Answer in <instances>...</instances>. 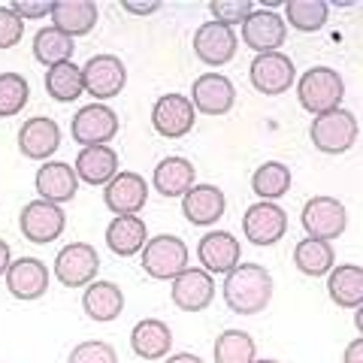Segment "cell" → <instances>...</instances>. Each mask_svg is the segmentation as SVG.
<instances>
[{
  "label": "cell",
  "instance_id": "484cf974",
  "mask_svg": "<svg viewBox=\"0 0 363 363\" xmlns=\"http://www.w3.org/2000/svg\"><path fill=\"white\" fill-rule=\"evenodd\" d=\"M73 173L79 179V185H106V182L118 173V152L112 145H88L79 149Z\"/></svg>",
  "mask_w": 363,
  "mask_h": 363
},
{
  "label": "cell",
  "instance_id": "2e32d148",
  "mask_svg": "<svg viewBox=\"0 0 363 363\" xmlns=\"http://www.w3.org/2000/svg\"><path fill=\"white\" fill-rule=\"evenodd\" d=\"M104 203L112 212V218L116 215H140L149 203V182L133 169H124V173L118 169L104 185Z\"/></svg>",
  "mask_w": 363,
  "mask_h": 363
},
{
  "label": "cell",
  "instance_id": "3957f363",
  "mask_svg": "<svg viewBox=\"0 0 363 363\" xmlns=\"http://www.w3.org/2000/svg\"><path fill=\"white\" fill-rule=\"evenodd\" d=\"M191 252L182 236L176 233H157V236H149L140 252V264H143V272L149 279H157V281H173L182 269H188L191 264Z\"/></svg>",
  "mask_w": 363,
  "mask_h": 363
},
{
  "label": "cell",
  "instance_id": "7bdbcfd3",
  "mask_svg": "<svg viewBox=\"0 0 363 363\" xmlns=\"http://www.w3.org/2000/svg\"><path fill=\"white\" fill-rule=\"evenodd\" d=\"M9 264H13V248H9V242H6V240H0V279L6 276Z\"/></svg>",
  "mask_w": 363,
  "mask_h": 363
},
{
  "label": "cell",
  "instance_id": "52a82bcc",
  "mask_svg": "<svg viewBox=\"0 0 363 363\" xmlns=\"http://www.w3.org/2000/svg\"><path fill=\"white\" fill-rule=\"evenodd\" d=\"M67 227V212L49 200H28L18 212V230L33 245H52Z\"/></svg>",
  "mask_w": 363,
  "mask_h": 363
},
{
  "label": "cell",
  "instance_id": "4316f807",
  "mask_svg": "<svg viewBox=\"0 0 363 363\" xmlns=\"http://www.w3.org/2000/svg\"><path fill=\"white\" fill-rule=\"evenodd\" d=\"M191 185H197V169L188 157L173 155V157H164V161L155 164V173H152V188L157 191L161 197H185V191Z\"/></svg>",
  "mask_w": 363,
  "mask_h": 363
},
{
  "label": "cell",
  "instance_id": "ab89813d",
  "mask_svg": "<svg viewBox=\"0 0 363 363\" xmlns=\"http://www.w3.org/2000/svg\"><path fill=\"white\" fill-rule=\"evenodd\" d=\"M9 9H13V13L21 21H28V18H45V16L52 13V0H13Z\"/></svg>",
  "mask_w": 363,
  "mask_h": 363
},
{
  "label": "cell",
  "instance_id": "d6986e66",
  "mask_svg": "<svg viewBox=\"0 0 363 363\" xmlns=\"http://www.w3.org/2000/svg\"><path fill=\"white\" fill-rule=\"evenodd\" d=\"M240 49V37L233 28H224L218 21H203L194 30V55L206 64V67H224L236 58Z\"/></svg>",
  "mask_w": 363,
  "mask_h": 363
},
{
  "label": "cell",
  "instance_id": "277c9868",
  "mask_svg": "<svg viewBox=\"0 0 363 363\" xmlns=\"http://www.w3.org/2000/svg\"><path fill=\"white\" fill-rule=\"evenodd\" d=\"M309 140L321 155H345L357 143V118L348 109H330L315 116L309 124Z\"/></svg>",
  "mask_w": 363,
  "mask_h": 363
},
{
  "label": "cell",
  "instance_id": "5b68a950",
  "mask_svg": "<svg viewBox=\"0 0 363 363\" xmlns=\"http://www.w3.org/2000/svg\"><path fill=\"white\" fill-rule=\"evenodd\" d=\"M300 224L306 236L312 240H324V242H333L345 233L348 227V212H345V203L336 200L330 194H318L309 197L303 203V212H300Z\"/></svg>",
  "mask_w": 363,
  "mask_h": 363
},
{
  "label": "cell",
  "instance_id": "cb8c5ba5",
  "mask_svg": "<svg viewBox=\"0 0 363 363\" xmlns=\"http://www.w3.org/2000/svg\"><path fill=\"white\" fill-rule=\"evenodd\" d=\"M130 348L143 360H161L173 354V330L161 318H143L130 330Z\"/></svg>",
  "mask_w": 363,
  "mask_h": 363
},
{
  "label": "cell",
  "instance_id": "ee69618b",
  "mask_svg": "<svg viewBox=\"0 0 363 363\" xmlns=\"http://www.w3.org/2000/svg\"><path fill=\"white\" fill-rule=\"evenodd\" d=\"M164 363H203V357L191 354V351H179V354H167Z\"/></svg>",
  "mask_w": 363,
  "mask_h": 363
},
{
  "label": "cell",
  "instance_id": "9a60e30c",
  "mask_svg": "<svg viewBox=\"0 0 363 363\" xmlns=\"http://www.w3.org/2000/svg\"><path fill=\"white\" fill-rule=\"evenodd\" d=\"M197 124V112L191 106V100L185 94H164L155 100L152 106V128L157 136H164V140H182V136H188L194 130Z\"/></svg>",
  "mask_w": 363,
  "mask_h": 363
},
{
  "label": "cell",
  "instance_id": "d4e9b609",
  "mask_svg": "<svg viewBox=\"0 0 363 363\" xmlns=\"http://www.w3.org/2000/svg\"><path fill=\"white\" fill-rule=\"evenodd\" d=\"M82 312L97 324H112L124 312V291L116 281L94 279L88 288H82Z\"/></svg>",
  "mask_w": 363,
  "mask_h": 363
},
{
  "label": "cell",
  "instance_id": "e0dca14e",
  "mask_svg": "<svg viewBox=\"0 0 363 363\" xmlns=\"http://www.w3.org/2000/svg\"><path fill=\"white\" fill-rule=\"evenodd\" d=\"M169 300L179 312H203L215 300V279L200 267H188L169 281Z\"/></svg>",
  "mask_w": 363,
  "mask_h": 363
},
{
  "label": "cell",
  "instance_id": "f6af8a7d",
  "mask_svg": "<svg viewBox=\"0 0 363 363\" xmlns=\"http://www.w3.org/2000/svg\"><path fill=\"white\" fill-rule=\"evenodd\" d=\"M354 327H357V330L363 327V315H360V309H357V315H354Z\"/></svg>",
  "mask_w": 363,
  "mask_h": 363
},
{
  "label": "cell",
  "instance_id": "8fae6325",
  "mask_svg": "<svg viewBox=\"0 0 363 363\" xmlns=\"http://www.w3.org/2000/svg\"><path fill=\"white\" fill-rule=\"evenodd\" d=\"M242 233H245V240L257 248L276 245L285 240V233H288V212L281 209L279 203L257 200L242 215Z\"/></svg>",
  "mask_w": 363,
  "mask_h": 363
},
{
  "label": "cell",
  "instance_id": "b9f144b4",
  "mask_svg": "<svg viewBox=\"0 0 363 363\" xmlns=\"http://www.w3.org/2000/svg\"><path fill=\"white\" fill-rule=\"evenodd\" d=\"M342 363H363V339H351L348 348L342 351Z\"/></svg>",
  "mask_w": 363,
  "mask_h": 363
},
{
  "label": "cell",
  "instance_id": "bcb514c9",
  "mask_svg": "<svg viewBox=\"0 0 363 363\" xmlns=\"http://www.w3.org/2000/svg\"><path fill=\"white\" fill-rule=\"evenodd\" d=\"M255 363H281V360H272V357H255Z\"/></svg>",
  "mask_w": 363,
  "mask_h": 363
},
{
  "label": "cell",
  "instance_id": "7a4b0ae2",
  "mask_svg": "<svg viewBox=\"0 0 363 363\" xmlns=\"http://www.w3.org/2000/svg\"><path fill=\"white\" fill-rule=\"evenodd\" d=\"M297 100L309 116H324L330 109L342 106L345 97V79L342 73H336L333 67H312L303 76H297Z\"/></svg>",
  "mask_w": 363,
  "mask_h": 363
},
{
  "label": "cell",
  "instance_id": "4fadbf2b",
  "mask_svg": "<svg viewBox=\"0 0 363 363\" xmlns=\"http://www.w3.org/2000/svg\"><path fill=\"white\" fill-rule=\"evenodd\" d=\"M197 264L209 276H227L230 269L242 264V245L233 233L227 230H209L197 242Z\"/></svg>",
  "mask_w": 363,
  "mask_h": 363
},
{
  "label": "cell",
  "instance_id": "ba28073f",
  "mask_svg": "<svg viewBox=\"0 0 363 363\" xmlns=\"http://www.w3.org/2000/svg\"><path fill=\"white\" fill-rule=\"evenodd\" d=\"M248 79H252V88L257 94L279 97L285 91H291L294 82H297V64L285 52L255 55L252 64H248Z\"/></svg>",
  "mask_w": 363,
  "mask_h": 363
},
{
  "label": "cell",
  "instance_id": "d6a6232c",
  "mask_svg": "<svg viewBox=\"0 0 363 363\" xmlns=\"http://www.w3.org/2000/svg\"><path fill=\"white\" fill-rule=\"evenodd\" d=\"M281 18H285V25L294 30L315 33L327 25L330 6H327L324 0H288V4H281Z\"/></svg>",
  "mask_w": 363,
  "mask_h": 363
},
{
  "label": "cell",
  "instance_id": "836d02e7",
  "mask_svg": "<svg viewBox=\"0 0 363 363\" xmlns=\"http://www.w3.org/2000/svg\"><path fill=\"white\" fill-rule=\"evenodd\" d=\"M73 52H76V40L64 37V33L55 30L52 25L33 33V58H37V64H43L45 70L55 64L73 61Z\"/></svg>",
  "mask_w": 363,
  "mask_h": 363
},
{
  "label": "cell",
  "instance_id": "7402d4cb",
  "mask_svg": "<svg viewBox=\"0 0 363 363\" xmlns=\"http://www.w3.org/2000/svg\"><path fill=\"white\" fill-rule=\"evenodd\" d=\"M52 28L61 30L64 37H88L97 28L100 18V6L94 0H52Z\"/></svg>",
  "mask_w": 363,
  "mask_h": 363
},
{
  "label": "cell",
  "instance_id": "83f0119b",
  "mask_svg": "<svg viewBox=\"0 0 363 363\" xmlns=\"http://www.w3.org/2000/svg\"><path fill=\"white\" fill-rule=\"evenodd\" d=\"M145 240H149V227L140 215H116L106 224V248L118 257L140 255Z\"/></svg>",
  "mask_w": 363,
  "mask_h": 363
},
{
  "label": "cell",
  "instance_id": "ffe728a7",
  "mask_svg": "<svg viewBox=\"0 0 363 363\" xmlns=\"http://www.w3.org/2000/svg\"><path fill=\"white\" fill-rule=\"evenodd\" d=\"M18 152L28 161H52L55 152L61 149V128L49 116H33L18 128Z\"/></svg>",
  "mask_w": 363,
  "mask_h": 363
},
{
  "label": "cell",
  "instance_id": "e575fe53",
  "mask_svg": "<svg viewBox=\"0 0 363 363\" xmlns=\"http://www.w3.org/2000/svg\"><path fill=\"white\" fill-rule=\"evenodd\" d=\"M215 363H255L257 342L245 330H221L212 342Z\"/></svg>",
  "mask_w": 363,
  "mask_h": 363
},
{
  "label": "cell",
  "instance_id": "603a6c76",
  "mask_svg": "<svg viewBox=\"0 0 363 363\" xmlns=\"http://www.w3.org/2000/svg\"><path fill=\"white\" fill-rule=\"evenodd\" d=\"M33 188H37L40 200H49L55 206L70 203L79 191V179L73 173V164L67 161H45L40 164L37 176H33Z\"/></svg>",
  "mask_w": 363,
  "mask_h": 363
},
{
  "label": "cell",
  "instance_id": "6da1fadb",
  "mask_svg": "<svg viewBox=\"0 0 363 363\" xmlns=\"http://www.w3.org/2000/svg\"><path fill=\"white\" fill-rule=\"evenodd\" d=\"M221 294L233 315H260L272 300V276L260 264H240L224 276Z\"/></svg>",
  "mask_w": 363,
  "mask_h": 363
},
{
  "label": "cell",
  "instance_id": "5bb4252c",
  "mask_svg": "<svg viewBox=\"0 0 363 363\" xmlns=\"http://www.w3.org/2000/svg\"><path fill=\"white\" fill-rule=\"evenodd\" d=\"M188 100L200 116H227L236 104V88L224 73L209 70V73H200L194 79Z\"/></svg>",
  "mask_w": 363,
  "mask_h": 363
},
{
  "label": "cell",
  "instance_id": "8992f818",
  "mask_svg": "<svg viewBox=\"0 0 363 363\" xmlns=\"http://www.w3.org/2000/svg\"><path fill=\"white\" fill-rule=\"evenodd\" d=\"M82 85L85 94L94 97V104H106L128 85V67L118 55H94L82 64Z\"/></svg>",
  "mask_w": 363,
  "mask_h": 363
},
{
  "label": "cell",
  "instance_id": "44dd1931",
  "mask_svg": "<svg viewBox=\"0 0 363 363\" xmlns=\"http://www.w3.org/2000/svg\"><path fill=\"white\" fill-rule=\"evenodd\" d=\"M227 212V197L218 185H206V182H197L185 191L182 197V215H185L188 224L194 227H212L224 218Z\"/></svg>",
  "mask_w": 363,
  "mask_h": 363
},
{
  "label": "cell",
  "instance_id": "f1b7e54d",
  "mask_svg": "<svg viewBox=\"0 0 363 363\" xmlns=\"http://www.w3.org/2000/svg\"><path fill=\"white\" fill-rule=\"evenodd\" d=\"M327 294L339 309L363 306V269L357 264H339L327 272Z\"/></svg>",
  "mask_w": 363,
  "mask_h": 363
},
{
  "label": "cell",
  "instance_id": "f35d334b",
  "mask_svg": "<svg viewBox=\"0 0 363 363\" xmlns=\"http://www.w3.org/2000/svg\"><path fill=\"white\" fill-rule=\"evenodd\" d=\"M25 40V21H21L13 9L0 6V49H16Z\"/></svg>",
  "mask_w": 363,
  "mask_h": 363
},
{
  "label": "cell",
  "instance_id": "1f68e13d",
  "mask_svg": "<svg viewBox=\"0 0 363 363\" xmlns=\"http://www.w3.org/2000/svg\"><path fill=\"white\" fill-rule=\"evenodd\" d=\"M291 182H294V173H291L288 164L267 161V164H260L252 173V191L257 194V200L276 203V200H281L291 191Z\"/></svg>",
  "mask_w": 363,
  "mask_h": 363
},
{
  "label": "cell",
  "instance_id": "8d00e7d4",
  "mask_svg": "<svg viewBox=\"0 0 363 363\" xmlns=\"http://www.w3.org/2000/svg\"><path fill=\"white\" fill-rule=\"evenodd\" d=\"M255 9L252 0H209V21H218L224 28L242 25L245 16Z\"/></svg>",
  "mask_w": 363,
  "mask_h": 363
},
{
  "label": "cell",
  "instance_id": "ac0fdd59",
  "mask_svg": "<svg viewBox=\"0 0 363 363\" xmlns=\"http://www.w3.org/2000/svg\"><path fill=\"white\" fill-rule=\"evenodd\" d=\"M4 281H6V291L13 294L16 300L30 303V300L45 297L49 281H52V269L45 267L40 257H13Z\"/></svg>",
  "mask_w": 363,
  "mask_h": 363
},
{
  "label": "cell",
  "instance_id": "7c38bea8",
  "mask_svg": "<svg viewBox=\"0 0 363 363\" xmlns=\"http://www.w3.org/2000/svg\"><path fill=\"white\" fill-rule=\"evenodd\" d=\"M73 140L88 149V145H109L118 133V116L106 104H88L73 116L70 121Z\"/></svg>",
  "mask_w": 363,
  "mask_h": 363
},
{
  "label": "cell",
  "instance_id": "d590c367",
  "mask_svg": "<svg viewBox=\"0 0 363 363\" xmlns=\"http://www.w3.org/2000/svg\"><path fill=\"white\" fill-rule=\"evenodd\" d=\"M30 100V85L21 73H0V118H13L25 112Z\"/></svg>",
  "mask_w": 363,
  "mask_h": 363
},
{
  "label": "cell",
  "instance_id": "30bf717a",
  "mask_svg": "<svg viewBox=\"0 0 363 363\" xmlns=\"http://www.w3.org/2000/svg\"><path fill=\"white\" fill-rule=\"evenodd\" d=\"M240 40L252 49L255 55H267V52H281V45L288 40V25L281 13L276 9H252V13L245 16V21L240 25Z\"/></svg>",
  "mask_w": 363,
  "mask_h": 363
},
{
  "label": "cell",
  "instance_id": "60d3db41",
  "mask_svg": "<svg viewBox=\"0 0 363 363\" xmlns=\"http://www.w3.org/2000/svg\"><path fill=\"white\" fill-rule=\"evenodd\" d=\"M121 9L130 16H152L161 9V4L157 0H149V4H140V0H121Z\"/></svg>",
  "mask_w": 363,
  "mask_h": 363
},
{
  "label": "cell",
  "instance_id": "9c48e42d",
  "mask_svg": "<svg viewBox=\"0 0 363 363\" xmlns=\"http://www.w3.org/2000/svg\"><path fill=\"white\" fill-rule=\"evenodd\" d=\"M55 279L61 281L64 288H88L91 281L100 276V255L91 242H70L64 245L58 257H55Z\"/></svg>",
  "mask_w": 363,
  "mask_h": 363
},
{
  "label": "cell",
  "instance_id": "f546056e",
  "mask_svg": "<svg viewBox=\"0 0 363 363\" xmlns=\"http://www.w3.org/2000/svg\"><path fill=\"white\" fill-rule=\"evenodd\" d=\"M294 267H297L303 276L309 279H321L336 267V252L333 242L324 240H312V236H303V240L294 245Z\"/></svg>",
  "mask_w": 363,
  "mask_h": 363
},
{
  "label": "cell",
  "instance_id": "74e56055",
  "mask_svg": "<svg viewBox=\"0 0 363 363\" xmlns=\"http://www.w3.org/2000/svg\"><path fill=\"white\" fill-rule=\"evenodd\" d=\"M67 363H118V354L104 339H85L70 351Z\"/></svg>",
  "mask_w": 363,
  "mask_h": 363
},
{
  "label": "cell",
  "instance_id": "4dcf8cb0",
  "mask_svg": "<svg viewBox=\"0 0 363 363\" xmlns=\"http://www.w3.org/2000/svg\"><path fill=\"white\" fill-rule=\"evenodd\" d=\"M45 94H49L55 104H73L85 94V85H82V67L76 61H64V64H55L45 70Z\"/></svg>",
  "mask_w": 363,
  "mask_h": 363
}]
</instances>
